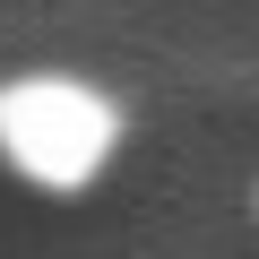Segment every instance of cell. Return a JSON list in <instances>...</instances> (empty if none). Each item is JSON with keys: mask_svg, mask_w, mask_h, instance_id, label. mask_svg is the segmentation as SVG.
<instances>
[{"mask_svg": "<svg viewBox=\"0 0 259 259\" xmlns=\"http://www.w3.org/2000/svg\"><path fill=\"white\" fill-rule=\"evenodd\" d=\"M121 147V112L87 78H9L0 87V164L35 190H87Z\"/></svg>", "mask_w": 259, "mask_h": 259, "instance_id": "1", "label": "cell"}]
</instances>
